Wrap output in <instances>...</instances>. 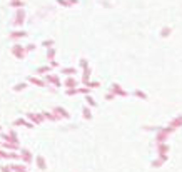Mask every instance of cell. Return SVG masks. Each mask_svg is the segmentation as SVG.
<instances>
[{"mask_svg":"<svg viewBox=\"0 0 182 172\" xmlns=\"http://www.w3.org/2000/svg\"><path fill=\"white\" fill-rule=\"evenodd\" d=\"M12 54H14L17 59H24L25 54H27V50H25V47H22L20 43H15V45L12 47Z\"/></svg>","mask_w":182,"mask_h":172,"instance_id":"obj_1","label":"cell"},{"mask_svg":"<svg viewBox=\"0 0 182 172\" xmlns=\"http://www.w3.org/2000/svg\"><path fill=\"white\" fill-rule=\"evenodd\" d=\"M24 22H25V10H24V8H17V14H15V22H14V24H15L17 27H20Z\"/></svg>","mask_w":182,"mask_h":172,"instance_id":"obj_2","label":"cell"},{"mask_svg":"<svg viewBox=\"0 0 182 172\" xmlns=\"http://www.w3.org/2000/svg\"><path fill=\"white\" fill-rule=\"evenodd\" d=\"M45 80H47V84H54L55 87L60 85V80H59V77L54 75V74H47V75H45Z\"/></svg>","mask_w":182,"mask_h":172,"instance_id":"obj_3","label":"cell"},{"mask_svg":"<svg viewBox=\"0 0 182 172\" xmlns=\"http://www.w3.org/2000/svg\"><path fill=\"white\" fill-rule=\"evenodd\" d=\"M24 37H27V32H25V30H15V32L10 33L12 40H20V39H24Z\"/></svg>","mask_w":182,"mask_h":172,"instance_id":"obj_4","label":"cell"},{"mask_svg":"<svg viewBox=\"0 0 182 172\" xmlns=\"http://www.w3.org/2000/svg\"><path fill=\"white\" fill-rule=\"evenodd\" d=\"M29 82L34 84V85H40V87H45V85H47V82H43V80L37 79V77H29Z\"/></svg>","mask_w":182,"mask_h":172,"instance_id":"obj_5","label":"cell"},{"mask_svg":"<svg viewBox=\"0 0 182 172\" xmlns=\"http://www.w3.org/2000/svg\"><path fill=\"white\" fill-rule=\"evenodd\" d=\"M50 70H52V65H47V67L37 68V74H39V75H47V74H50Z\"/></svg>","mask_w":182,"mask_h":172,"instance_id":"obj_6","label":"cell"},{"mask_svg":"<svg viewBox=\"0 0 182 172\" xmlns=\"http://www.w3.org/2000/svg\"><path fill=\"white\" fill-rule=\"evenodd\" d=\"M27 119H30V120H34V122H42V120H43V114H42V115H37V114H27Z\"/></svg>","mask_w":182,"mask_h":172,"instance_id":"obj_7","label":"cell"},{"mask_svg":"<svg viewBox=\"0 0 182 172\" xmlns=\"http://www.w3.org/2000/svg\"><path fill=\"white\" fill-rule=\"evenodd\" d=\"M24 2L22 0H10V7H14V8H22L24 7Z\"/></svg>","mask_w":182,"mask_h":172,"instance_id":"obj_8","label":"cell"},{"mask_svg":"<svg viewBox=\"0 0 182 172\" xmlns=\"http://www.w3.org/2000/svg\"><path fill=\"white\" fill-rule=\"evenodd\" d=\"M54 112H55V114H60L59 117H65V119L69 117V112H67V110H64V109H60V107H55V109H54Z\"/></svg>","mask_w":182,"mask_h":172,"instance_id":"obj_9","label":"cell"},{"mask_svg":"<svg viewBox=\"0 0 182 172\" xmlns=\"http://www.w3.org/2000/svg\"><path fill=\"white\" fill-rule=\"evenodd\" d=\"M54 57H55V49H52V47H50V49H47V60H54Z\"/></svg>","mask_w":182,"mask_h":172,"instance_id":"obj_10","label":"cell"},{"mask_svg":"<svg viewBox=\"0 0 182 172\" xmlns=\"http://www.w3.org/2000/svg\"><path fill=\"white\" fill-rule=\"evenodd\" d=\"M24 89H27V82H20V84H17V85L14 87L15 92H22Z\"/></svg>","mask_w":182,"mask_h":172,"instance_id":"obj_11","label":"cell"},{"mask_svg":"<svg viewBox=\"0 0 182 172\" xmlns=\"http://www.w3.org/2000/svg\"><path fill=\"white\" fill-rule=\"evenodd\" d=\"M42 47H45V49L54 47V40H45V42H42Z\"/></svg>","mask_w":182,"mask_h":172,"instance_id":"obj_12","label":"cell"},{"mask_svg":"<svg viewBox=\"0 0 182 172\" xmlns=\"http://www.w3.org/2000/svg\"><path fill=\"white\" fill-rule=\"evenodd\" d=\"M62 74H65V75H70V74H75V68H62Z\"/></svg>","mask_w":182,"mask_h":172,"instance_id":"obj_13","label":"cell"},{"mask_svg":"<svg viewBox=\"0 0 182 172\" xmlns=\"http://www.w3.org/2000/svg\"><path fill=\"white\" fill-rule=\"evenodd\" d=\"M22 157H24V161H30V152H29V151H24Z\"/></svg>","mask_w":182,"mask_h":172,"instance_id":"obj_14","label":"cell"},{"mask_svg":"<svg viewBox=\"0 0 182 172\" xmlns=\"http://www.w3.org/2000/svg\"><path fill=\"white\" fill-rule=\"evenodd\" d=\"M25 50H27V52H34V50H35V45H34V43H29V45L25 47Z\"/></svg>","mask_w":182,"mask_h":172,"instance_id":"obj_15","label":"cell"},{"mask_svg":"<svg viewBox=\"0 0 182 172\" xmlns=\"http://www.w3.org/2000/svg\"><path fill=\"white\" fill-rule=\"evenodd\" d=\"M37 164H39L42 169H45V162H43V159H42V157H39V159H37Z\"/></svg>","mask_w":182,"mask_h":172,"instance_id":"obj_16","label":"cell"},{"mask_svg":"<svg viewBox=\"0 0 182 172\" xmlns=\"http://www.w3.org/2000/svg\"><path fill=\"white\" fill-rule=\"evenodd\" d=\"M67 85H69V87H74V85H75V82H74L72 79H69V80H67Z\"/></svg>","mask_w":182,"mask_h":172,"instance_id":"obj_17","label":"cell"},{"mask_svg":"<svg viewBox=\"0 0 182 172\" xmlns=\"http://www.w3.org/2000/svg\"><path fill=\"white\" fill-rule=\"evenodd\" d=\"M0 129H2V127H0Z\"/></svg>","mask_w":182,"mask_h":172,"instance_id":"obj_18","label":"cell"}]
</instances>
